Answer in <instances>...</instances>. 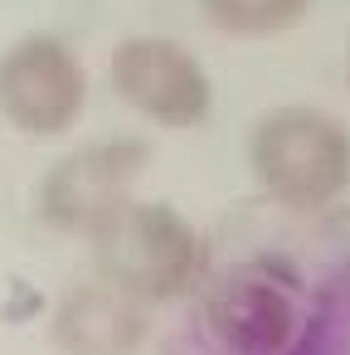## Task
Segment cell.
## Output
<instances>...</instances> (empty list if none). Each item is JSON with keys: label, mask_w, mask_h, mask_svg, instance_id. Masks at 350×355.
I'll return each mask as SVG.
<instances>
[{"label": "cell", "mask_w": 350, "mask_h": 355, "mask_svg": "<svg viewBox=\"0 0 350 355\" xmlns=\"http://www.w3.org/2000/svg\"><path fill=\"white\" fill-rule=\"evenodd\" d=\"M258 190L297 214H316L350 190V127L321 107H272L248 132Z\"/></svg>", "instance_id": "cell-1"}, {"label": "cell", "mask_w": 350, "mask_h": 355, "mask_svg": "<svg viewBox=\"0 0 350 355\" xmlns=\"http://www.w3.org/2000/svg\"><path fill=\"white\" fill-rule=\"evenodd\" d=\"M88 239H93L98 277L132 292V297H141L146 306L180 297L204 268V243H200L195 224L180 209L161 205V200L122 205Z\"/></svg>", "instance_id": "cell-2"}, {"label": "cell", "mask_w": 350, "mask_h": 355, "mask_svg": "<svg viewBox=\"0 0 350 355\" xmlns=\"http://www.w3.org/2000/svg\"><path fill=\"white\" fill-rule=\"evenodd\" d=\"M204 326L229 355H292L306 336V282L277 253L243 258L214 277Z\"/></svg>", "instance_id": "cell-3"}, {"label": "cell", "mask_w": 350, "mask_h": 355, "mask_svg": "<svg viewBox=\"0 0 350 355\" xmlns=\"http://www.w3.org/2000/svg\"><path fill=\"white\" fill-rule=\"evenodd\" d=\"M151 166V146L141 137H98L59 156L40 180V214L64 234H93L122 205H132L137 180Z\"/></svg>", "instance_id": "cell-4"}, {"label": "cell", "mask_w": 350, "mask_h": 355, "mask_svg": "<svg viewBox=\"0 0 350 355\" xmlns=\"http://www.w3.org/2000/svg\"><path fill=\"white\" fill-rule=\"evenodd\" d=\"M88 103V73L69 40L35 30L0 49V122L25 137H64Z\"/></svg>", "instance_id": "cell-5"}, {"label": "cell", "mask_w": 350, "mask_h": 355, "mask_svg": "<svg viewBox=\"0 0 350 355\" xmlns=\"http://www.w3.org/2000/svg\"><path fill=\"white\" fill-rule=\"evenodd\" d=\"M107 83L137 117L166 132L200 127L214 107L204 64L166 35H127L107 59Z\"/></svg>", "instance_id": "cell-6"}, {"label": "cell", "mask_w": 350, "mask_h": 355, "mask_svg": "<svg viewBox=\"0 0 350 355\" xmlns=\"http://www.w3.org/2000/svg\"><path fill=\"white\" fill-rule=\"evenodd\" d=\"M49 336L64 355H137L151 336V316L141 297L98 277L59 297Z\"/></svg>", "instance_id": "cell-7"}, {"label": "cell", "mask_w": 350, "mask_h": 355, "mask_svg": "<svg viewBox=\"0 0 350 355\" xmlns=\"http://www.w3.org/2000/svg\"><path fill=\"white\" fill-rule=\"evenodd\" d=\"M311 0H200V15L229 40H272L301 25Z\"/></svg>", "instance_id": "cell-8"}, {"label": "cell", "mask_w": 350, "mask_h": 355, "mask_svg": "<svg viewBox=\"0 0 350 355\" xmlns=\"http://www.w3.org/2000/svg\"><path fill=\"white\" fill-rule=\"evenodd\" d=\"M345 78H350V54H345Z\"/></svg>", "instance_id": "cell-9"}]
</instances>
